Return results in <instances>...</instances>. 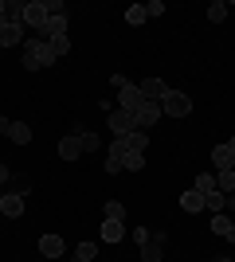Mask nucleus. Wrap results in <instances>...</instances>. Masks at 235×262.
Wrapping results in <instances>:
<instances>
[{
    "label": "nucleus",
    "mask_w": 235,
    "mask_h": 262,
    "mask_svg": "<svg viewBox=\"0 0 235 262\" xmlns=\"http://www.w3.org/2000/svg\"><path fill=\"white\" fill-rule=\"evenodd\" d=\"M55 63V51L47 39H24V71H44Z\"/></svg>",
    "instance_id": "f257e3e1"
},
{
    "label": "nucleus",
    "mask_w": 235,
    "mask_h": 262,
    "mask_svg": "<svg viewBox=\"0 0 235 262\" xmlns=\"http://www.w3.org/2000/svg\"><path fill=\"white\" fill-rule=\"evenodd\" d=\"M47 20H51V12H47V0H24V24H28V28L44 32Z\"/></svg>",
    "instance_id": "f03ea898"
},
{
    "label": "nucleus",
    "mask_w": 235,
    "mask_h": 262,
    "mask_svg": "<svg viewBox=\"0 0 235 262\" xmlns=\"http://www.w3.org/2000/svg\"><path fill=\"white\" fill-rule=\"evenodd\" d=\"M161 110H165L168 118H188V114H192V98H188V94H180V90H168L165 102H161Z\"/></svg>",
    "instance_id": "7ed1b4c3"
},
{
    "label": "nucleus",
    "mask_w": 235,
    "mask_h": 262,
    "mask_svg": "<svg viewBox=\"0 0 235 262\" xmlns=\"http://www.w3.org/2000/svg\"><path fill=\"white\" fill-rule=\"evenodd\" d=\"M165 247H168V235L165 231H153V235L141 243V262H161L165 258Z\"/></svg>",
    "instance_id": "20e7f679"
},
{
    "label": "nucleus",
    "mask_w": 235,
    "mask_h": 262,
    "mask_svg": "<svg viewBox=\"0 0 235 262\" xmlns=\"http://www.w3.org/2000/svg\"><path fill=\"white\" fill-rule=\"evenodd\" d=\"M161 118H165V110H161V102H141V110H137V114H134V121H137V129H153V125H157V121H161Z\"/></svg>",
    "instance_id": "39448f33"
},
{
    "label": "nucleus",
    "mask_w": 235,
    "mask_h": 262,
    "mask_svg": "<svg viewBox=\"0 0 235 262\" xmlns=\"http://www.w3.org/2000/svg\"><path fill=\"white\" fill-rule=\"evenodd\" d=\"M106 125H110V133H114V137H125V133H134V129H137L134 114H125V110H110Z\"/></svg>",
    "instance_id": "423d86ee"
},
{
    "label": "nucleus",
    "mask_w": 235,
    "mask_h": 262,
    "mask_svg": "<svg viewBox=\"0 0 235 262\" xmlns=\"http://www.w3.org/2000/svg\"><path fill=\"white\" fill-rule=\"evenodd\" d=\"M141 102H145V94H141L134 82H125V86L118 90V110H125V114H137V110H141Z\"/></svg>",
    "instance_id": "0eeeda50"
},
{
    "label": "nucleus",
    "mask_w": 235,
    "mask_h": 262,
    "mask_svg": "<svg viewBox=\"0 0 235 262\" xmlns=\"http://www.w3.org/2000/svg\"><path fill=\"white\" fill-rule=\"evenodd\" d=\"M137 90H141L149 102H165V94H168L173 86H168L165 78H141V82H137Z\"/></svg>",
    "instance_id": "6e6552de"
},
{
    "label": "nucleus",
    "mask_w": 235,
    "mask_h": 262,
    "mask_svg": "<svg viewBox=\"0 0 235 262\" xmlns=\"http://www.w3.org/2000/svg\"><path fill=\"white\" fill-rule=\"evenodd\" d=\"M106 172H125V149H122V141H118V137H114L110 141V149H106Z\"/></svg>",
    "instance_id": "1a4fd4ad"
},
{
    "label": "nucleus",
    "mask_w": 235,
    "mask_h": 262,
    "mask_svg": "<svg viewBox=\"0 0 235 262\" xmlns=\"http://www.w3.org/2000/svg\"><path fill=\"white\" fill-rule=\"evenodd\" d=\"M0 215L20 219L24 215V192H4V200H0Z\"/></svg>",
    "instance_id": "9d476101"
},
{
    "label": "nucleus",
    "mask_w": 235,
    "mask_h": 262,
    "mask_svg": "<svg viewBox=\"0 0 235 262\" xmlns=\"http://www.w3.org/2000/svg\"><path fill=\"white\" fill-rule=\"evenodd\" d=\"M118 141H122L125 153H145V149H149V133L145 129H134V133H125V137H118Z\"/></svg>",
    "instance_id": "9b49d317"
},
{
    "label": "nucleus",
    "mask_w": 235,
    "mask_h": 262,
    "mask_svg": "<svg viewBox=\"0 0 235 262\" xmlns=\"http://www.w3.org/2000/svg\"><path fill=\"white\" fill-rule=\"evenodd\" d=\"M59 157H63V161H78V157H82V137H78V133L63 137V141H59Z\"/></svg>",
    "instance_id": "f8f14e48"
},
{
    "label": "nucleus",
    "mask_w": 235,
    "mask_h": 262,
    "mask_svg": "<svg viewBox=\"0 0 235 262\" xmlns=\"http://www.w3.org/2000/svg\"><path fill=\"white\" fill-rule=\"evenodd\" d=\"M98 231H102V235H98L102 243H118V239L125 235V223H122V219H102Z\"/></svg>",
    "instance_id": "ddd939ff"
},
{
    "label": "nucleus",
    "mask_w": 235,
    "mask_h": 262,
    "mask_svg": "<svg viewBox=\"0 0 235 262\" xmlns=\"http://www.w3.org/2000/svg\"><path fill=\"white\" fill-rule=\"evenodd\" d=\"M63 251H67V243L59 239V235H44V239H39V254H44V258H59Z\"/></svg>",
    "instance_id": "4468645a"
},
{
    "label": "nucleus",
    "mask_w": 235,
    "mask_h": 262,
    "mask_svg": "<svg viewBox=\"0 0 235 262\" xmlns=\"http://www.w3.org/2000/svg\"><path fill=\"white\" fill-rule=\"evenodd\" d=\"M212 164L220 168V172H224V168H235V153H231V145H227V141L212 149Z\"/></svg>",
    "instance_id": "2eb2a0df"
},
{
    "label": "nucleus",
    "mask_w": 235,
    "mask_h": 262,
    "mask_svg": "<svg viewBox=\"0 0 235 262\" xmlns=\"http://www.w3.org/2000/svg\"><path fill=\"white\" fill-rule=\"evenodd\" d=\"M24 43V24H4L0 28V47H16Z\"/></svg>",
    "instance_id": "dca6fc26"
},
{
    "label": "nucleus",
    "mask_w": 235,
    "mask_h": 262,
    "mask_svg": "<svg viewBox=\"0 0 235 262\" xmlns=\"http://www.w3.org/2000/svg\"><path fill=\"white\" fill-rule=\"evenodd\" d=\"M192 192H200V196H212V192H220V188H216V176H212V172H200L196 180H192Z\"/></svg>",
    "instance_id": "f3484780"
},
{
    "label": "nucleus",
    "mask_w": 235,
    "mask_h": 262,
    "mask_svg": "<svg viewBox=\"0 0 235 262\" xmlns=\"http://www.w3.org/2000/svg\"><path fill=\"white\" fill-rule=\"evenodd\" d=\"M180 208L188 211V215H196V211H204V196H200V192H192V188H188V192L180 196Z\"/></svg>",
    "instance_id": "a211bd4d"
},
{
    "label": "nucleus",
    "mask_w": 235,
    "mask_h": 262,
    "mask_svg": "<svg viewBox=\"0 0 235 262\" xmlns=\"http://www.w3.org/2000/svg\"><path fill=\"white\" fill-rule=\"evenodd\" d=\"M216 188H220L224 196H235V168H224V172H216Z\"/></svg>",
    "instance_id": "6ab92c4d"
},
{
    "label": "nucleus",
    "mask_w": 235,
    "mask_h": 262,
    "mask_svg": "<svg viewBox=\"0 0 235 262\" xmlns=\"http://www.w3.org/2000/svg\"><path fill=\"white\" fill-rule=\"evenodd\" d=\"M235 219L227 215V211H220V215H212V235H220V239H227V231H231Z\"/></svg>",
    "instance_id": "aec40b11"
},
{
    "label": "nucleus",
    "mask_w": 235,
    "mask_h": 262,
    "mask_svg": "<svg viewBox=\"0 0 235 262\" xmlns=\"http://www.w3.org/2000/svg\"><path fill=\"white\" fill-rule=\"evenodd\" d=\"M224 208H227V196H224V192H212V196H204V211H212V215H220Z\"/></svg>",
    "instance_id": "412c9836"
},
{
    "label": "nucleus",
    "mask_w": 235,
    "mask_h": 262,
    "mask_svg": "<svg viewBox=\"0 0 235 262\" xmlns=\"http://www.w3.org/2000/svg\"><path fill=\"white\" fill-rule=\"evenodd\" d=\"M102 219H122V223H125V204H122V200H106Z\"/></svg>",
    "instance_id": "4be33fe9"
},
{
    "label": "nucleus",
    "mask_w": 235,
    "mask_h": 262,
    "mask_svg": "<svg viewBox=\"0 0 235 262\" xmlns=\"http://www.w3.org/2000/svg\"><path fill=\"white\" fill-rule=\"evenodd\" d=\"M8 137H12V141H16V145H28V141H32V129H28V125H24V121H12V129H8Z\"/></svg>",
    "instance_id": "5701e85b"
},
{
    "label": "nucleus",
    "mask_w": 235,
    "mask_h": 262,
    "mask_svg": "<svg viewBox=\"0 0 235 262\" xmlns=\"http://www.w3.org/2000/svg\"><path fill=\"white\" fill-rule=\"evenodd\" d=\"M149 20V12H145V4H130V8H125V24H145Z\"/></svg>",
    "instance_id": "b1692460"
},
{
    "label": "nucleus",
    "mask_w": 235,
    "mask_h": 262,
    "mask_svg": "<svg viewBox=\"0 0 235 262\" xmlns=\"http://www.w3.org/2000/svg\"><path fill=\"white\" fill-rule=\"evenodd\" d=\"M94 254H98V243H78V247H75V258L78 262H94Z\"/></svg>",
    "instance_id": "393cba45"
},
{
    "label": "nucleus",
    "mask_w": 235,
    "mask_h": 262,
    "mask_svg": "<svg viewBox=\"0 0 235 262\" xmlns=\"http://www.w3.org/2000/svg\"><path fill=\"white\" fill-rule=\"evenodd\" d=\"M227 8H231L227 0H216L212 8H208V20H212V24H224V20H227Z\"/></svg>",
    "instance_id": "a878e982"
},
{
    "label": "nucleus",
    "mask_w": 235,
    "mask_h": 262,
    "mask_svg": "<svg viewBox=\"0 0 235 262\" xmlns=\"http://www.w3.org/2000/svg\"><path fill=\"white\" fill-rule=\"evenodd\" d=\"M145 168V153H125V172H137Z\"/></svg>",
    "instance_id": "bb28decb"
},
{
    "label": "nucleus",
    "mask_w": 235,
    "mask_h": 262,
    "mask_svg": "<svg viewBox=\"0 0 235 262\" xmlns=\"http://www.w3.org/2000/svg\"><path fill=\"white\" fill-rule=\"evenodd\" d=\"M47 43H51V51H55V59H63V55L71 51V39H67V35H59V39H47Z\"/></svg>",
    "instance_id": "cd10ccee"
},
{
    "label": "nucleus",
    "mask_w": 235,
    "mask_h": 262,
    "mask_svg": "<svg viewBox=\"0 0 235 262\" xmlns=\"http://www.w3.org/2000/svg\"><path fill=\"white\" fill-rule=\"evenodd\" d=\"M78 137H82V153H98L102 149V141L94 137V133H78Z\"/></svg>",
    "instance_id": "c85d7f7f"
},
{
    "label": "nucleus",
    "mask_w": 235,
    "mask_h": 262,
    "mask_svg": "<svg viewBox=\"0 0 235 262\" xmlns=\"http://www.w3.org/2000/svg\"><path fill=\"white\" fill-rule=\"evenodd\" d=\"M145 12H149V16H165V0H149Z\"/></svg>",
    "instance_id": "c756f323"
},
{
    "label": "nucleus",
    "mask_w": 235,
    "mask_h": 262,
    "mask_svg": "<svg viewBox=\"0 0 235 262\" xmlns=\"http://www.w3.org/2000/svg\"><path fill=\"white\" fill-rule=\"evenodd\" d=\"M149 235H153V231H149V227H137V231H134V239H137V247H141V243H145Z\"/></svg>",
    "instance_id": "7c9ffc66"
},
{
    "label": "nucleus",
    "mask_w": 235,
    "mask_h": 262,
    "mask_svg": "<svg viewBox=\"0 0 235 262\" xmlns=\"http://www.w3.org/2000/svg\"><path fill=\"white\" fill-rule=\"evenodd\" d=\"M12 180V168H4V164H0V184H8Z\"/></svg>",
    "instance_id": "2f4dec72"
},
{
    "label": "nucleus",
    "mask_w": 235,
    "mask_h": 262,
    "mask_svg": "<svg viewBox=\"0 0 235 262\" xmlns=\"http://www.w3.org/2000/svg\"><path fill=\"white\" fill-rule=\"evenodd\" d=\"M8 129H12V121L4 118V114H0V133H8Z\"/></svg>",
    "instance_id": "473e14b6"
},
{
    "label": "nucleus",
    "mask_w": 235,
    "mask_h": 262,
    "mask_svg": "<svg viewBox=\"0 0 235 262\" xmlns=\"http://www.w3.org/2000/svg\"><path fill=\"white\" fill-rule=\"evenodd\" d=\"M227 243H231V247H235V223H231V231H227Z\"/></svg>",
    "instance_id": "72a5a7b5"
},
{
    "label": "nucleus",
    "mask_w": 235,
    "mask_h": 262,
    "mask_svg": "<svg viewBox=\"0 0 235 262\" xmlns=\"http://www.w3.org/2000/svg\"><path fill=\"white\" fill-rule=\"evenodd\" d=\"M227 145H231V153H235V137H231V141H227Z\"/></svg>",
    "instance_id": "f704fd0d"
},
{
    "label": "nucleus",
    "mask_w": 235,
    "mask_h": 262,
    "mask_svg": "<svg viewBox=\"0 0 235 262\" xmlns=\"http://www.w3.org/2000/svg\"><path fill=\"white\" fill-rule=\"evenodd\" d=\"M216 262H231V258H216Z\"/></svg>",
    "instance_id": "c9c22d12"
},
{
    "label": "nucleus",
    "mask_w": 235,
    "mask_h": 262,
    "mask_svg": "<svg viewBox=\"0 0 235 262\" xmlns=\"http://www.w3.org/2000/svg\"><path fill=\"white\" fill-rule=\"evenodd\" d=\"M0 200H4V192H0Z\"/></svg>",
    "instance_id": "e433bc0d"
},
{
    "label": "nucleus",
    "mask_w": 235,
    "mask_h": 262,
    "mask_svg": "<svg viewBox=\"0 0 235 262\" xmlns=\"http://www.w3.org/2000/svg\"><path fill=\"white\" fill-rule=\"evenodd\" d=\"M0 28H4V24H0Z\"/></svg>",
    "instance_id": "4c0bfd02"
}]
</instances>
